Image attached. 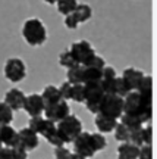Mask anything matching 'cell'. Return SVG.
I'll use <instances>...</instances> for the list:
<instances>
[{
  "instance_id": "obj_1",
  "label": "cell",
  "mask_w": 157,
  "mask_h": 159,
  "mask_svg": "<svg viewBox=\"0 0 157 159\" xmlns=\"http://www.w3.org/2000/svg\"><path fill=\"white\" fill-rule=\"evenodd\" d=\"M124 114L140 118L142 124L150 122L153 118V100L141 97L138 91H131L124 97Z\"/></svg>"
},
{
  "instance_id": "obj_2",
  "label": "cell",
  "mask_w": 157,
  "mask_h": 159,
  "mask_svg": "<svg viewBox=\"0 0 157 159\" xmlns=\"http://www.w3.org/2000/svg\"><path fill=\"white\" fill-rule=\"evenodd\" d=\"M22 35H24V40L29 46L37 47V46H41L46 43V40H47V30H46L41 19L31 18V19H27L24 22Z\"/></svg>"
},
{
  "instance_id": "obj_3",
  "label": "cell",
  "mask_w": 157,
  "mask_h": 159,
  "mask_svg": "<svg viewBox=\"0 0 157 159\" xmlns=\"http://www.w3.org/2000/svg\"><path fill=\"white\" fill-rule=\"evenodd\" d=\"M56 130H57V134L62 139L63 144L72 143L76 139V136L82 131V122H81V119L78 116L69 114L62 121L56 122Z\"/></svg>"
},
{
  "instance_id": "obj_4",
  "label": "cell",
  "mask_w": 157,
  "mask_h": 159,
  "mask_svg": "<svg viewBox=\"0 0 157 159\" xmlns=\"http://www.w3.org/2000/svg\"><path fill=\"white\" fill-rule=\"evenodd\" d=\"M98 114L118 119L124 114V97L116 94H104L98 106Z\"/></svg>"
},
{
  "instance_id": "obj_5",
  "label": "cell",
  "mask_w": 157,
  "mask_h": 159,
  "mask_svg": "<svg viewBox=\"0 0 157 159\" xmlns=\"http://www.w3.org/2000/svg\"><path fill=\"white\" fill-rule=\"evenodd\" d=\"M103 96H104V91L101 89L100 83L84 84V103L85 108L88 109L91 114H98V106H100Z\"/></svg>"
},
{
  "instance_id": "obj_6",
  "label": "cell",
  "mask_w": 157,
  "mask_h": 159,
  "mask_svg": "<svg viewBox=\"0 0 157 159\" xmlns=\"http://www.w3.org/2000/svg\"><path fill=\"white\" fill-rule=\"evenodd\" d=\"M5 77L11 83H21L27 77V66L22 59L11 57L5 63Z\"/></svg>"
},
{
  "instance_id": "obj_7",
  "label": "cell",
  "mask_w": 157,
  "mask_h": 159,
  "mask_svg": "<svg viewBox=\"0 0 157 159\" xmlns=\"http://www.w3.org/2000/svg\"><path fill=\"white\" fill-rule=\"evenodd\" d=\"M69 52L72 53L73 59H75L76 63H79V65H87V63L95 56V52H94V49H93V46H91L87 40H81V41L72 43Z\"/></svg>"
},
{
  "instance_id": "obj_8",
  "label": "cell",
  "mask_w": 157,
  "mask_h": 159,
  "mask_svg": "<svg viewBox=\"0 0 157 159\" xmlns=\"http://www.w3.org/2000/svg\"><path fill=\"white\" fill-rule=\"evenodd\" d=\"M73 144V150L75 153L81 155L84 158H93L97 150L94 148V143H93V137H91V133H85V131H81L76 139L72 142Z\"/></svg>"
},
{
  "instance_id": "obj_9",
  "label": "cell",
  "mask_w": 157,
  "mask_h": 159,
  "mask_svg": "<svg viewBox=\"0 0 157 159\" xmlns=\"http://www.w3.org/2000/svg\"><path fill=\"white\" fill-rule=\"evenodd\" d=\"M43 114H44L46 119H49V121L56 124V122L62 121L65 116H68V115L71 114V108H69L66 100H59V102L53 103V105L46 106Z\"/></svg>"
},
{
  "instance_id": "obj_10",
  "label": "cell",
  "mask_w": 157,
  "mask_h": 159,
  "mask_svg": "<svg viewBox=\"0 0 157 159\" xmlns=\"http://www.w3.org/2000/svg\"><path fill=\"white\" fill-rule=\"evenodd\" d=\"M22 109L29 116H38V115H41L43 111H44V102L41 99V94L33 93L29 96H25V102H24Z\"/></svg>"
},
{
  "instance_id": "obj_11",
  "label": "cell",
  "mask_w": 157,
  "mask_h": 159,
  "mask_svg": "<svg viewBox=\"0 0 157 159\" xmlns=\"http://www.w3.org/2000/svg\"><path fill=\"white\" fill-rule=\"evenodd\" d=\"M38 143H40L38 134H35L31 128L25 127V128H22L21 131H18V143L16 144H21V146L25 148L28 152H31V150L38 148Z\"/></svg>"
},
{
  "instance_id": "obj_12",
  "label": "cell",
  "mask_w": 157,
  "mask_h": 159,
  "mask_svg": "<svg viewBox=\"0 0 157 159\" xmlns=\"http://www.w3.org/2000/svg\"><path fill=\"white\" fill-rule=\"evenodd\" d=\"M3 102L12 109V111H21L24 108V102H25V93L19 89H11L5 94V100Z\"/></svg>"
},
{
  "instance_id": "obj_13",
  "label": "cell",
  "mask_w": 157,
  "mask_h": 159,
  "mask_svg": "<svg viewBox=\"0 0 157 159\" xmlns=\"http://www.w3.org/2000/svg\"><path fill=\"white\" fill-rule=\"evenodd\" d=\"M144 72L140 71V69H135V68H126L122 74V78L125 80V83L128 84V87L131 89V91H135L138 89L140 83L144 78Z\"/></svg>"
},
{
  "instance_id": "obj_14",
  "label": "cell",
  "mask_w": 157,
  "mask_h": 159,
  "mask_svg": "<svg viewBox=\"0 0 157 159\" xmlns=\"http://www.w3.org/2000/svg\"><path fill=\"white\" fill-rule=\"evenodd\" d=\"M0 142L5 148H13L18 143V131L12 125L0 127Z\"/></svg>"
},
{
  "instance_id": "obj_15",
  "label": "cell",
  "mask_w": 157,
  "mask_h": 159,
  "mask_svg": "<svg viewBox=\"0 0 157 159\" xmlns=\"http://www.w3.org/2000/svg\"><path fill=\"white\" fill-rule=\"evenodd\" d=\"M97 130L100 133H112L115 130V127L118 124V119H113L109 118L106 115H101V114H95V121H94Z\"/></svg>"
},
{
  "instance_id": "obj_16",
  "label": "cell",
  "mask_w": 157,
  "mask_h": 159,
  "mask_svg": "<svg viewBox=\"0 0 157 159\" xmlns=\"http://www.w3.org/2000/svg\"><path fill=\"white\" fill-rule=\"evenodd\" d=\"M140 148L132 143L125 142L118 148V159H137Z\"/></svg>"
},
{
  "instance_id": "obj_17",
  "label": "cell",
  "mask_w": 157,
  "mask_h": 159,
  "mask_svg": "<svg viewBox=\"0 0 157 159\" xmlns=\"http://www.w3.org/2000/svg\"><path fill=\"white\" fill-rule=\"evenodd\" d=\"M41 99L44 102V108L49 106V105H53V103L59 102V100H63L60 97V93H59V89L56 85H47L43 93H41Z\"/></svg>"
},
{
  "instance_id": "obj_18",
  "label": "cell",
  "mask_w": 157,
  "mask_h": 159,
  "mask_svg": "<svg viewBox=\"0 0 157 159\" xmlns=\"http://www.w3.org/2000/svg\"><path fill=\"white\" fill-rule=\"evenodd\" d=\"M135 91H138V94L144 99L153 100V77L151 75H144L142 81L140 83L138 89Z\"/></svg>"
},
{
  "instance_id": "obj_19",
  "label": "cell",
  "mask_w": 157,
  "mask_h": 159,
  "mask_svg": "<svg viewBox=\"0 0 157 159\" xmlns=\"http://www.w3.org/2000/svg\"><path fill=\"white\" fill-rule=\"evenodd\" d=\"M82 66H84V65H82ZM101 71H103V69L94 68V66H84V71H82V84L100 83L101 81Z\"/></svg>"
},
{
  "instance_id": "obj_20",
  "label": "cell",
  "mask_w": 157,
  "mask_h": 159,
  "mask_svg": "<svg viewBox=\"0 0 157 159\" xmlns=\"http://www.w3.org/2000/svg\"><path fill=\"white\" fill-rule=\"evenodd\" d=\"M82 71H84V66L79 65V63H76L72 68H69L66 74V81L71 84H82Z\"/></svg>"
},
{
  "instance_id": "obj_21",
  "label": "cell",
  "mask_w": 157,
  "mask_h": 159,
  "mask_svg": "<svg viewBox=\"0 0 157 159\" xmlns=\"http://www.w3.org/2000/svg\"><path fill=\"white\" fill-rule=\"evenodd\" d=\"M73 13H75V16L78 18L79 24H82V22H87V21L91 19V16H93V9H91V6L81 3V5H76Z\"/></svg>"
},
{
  "instance_id": "obj_22",
  "label": "cell",
  "mask_w": 157,
  "mask_h": 159,
  "mask_svg": "<svg viewBox=\"0 0 157 159\" xmlns=\"http://www.w3.org/2000/svg\"><path fill=\"white\" fill-rule=\"evenodd\" d=\"M12 119H13V111L5 102H0V127L11 125Z\"/></svg>"
},
{
  "instance_id": "obj_23",
  "label": "cell",
  "mask_w": 157,
  "mask_h": 159,
  "mask_svg": "<svg viewBox=\"0 0 157 159\" xmlns=\"http://www.w3.org/2000/svg\"><path fill=\"white\" fill-rule=\"evenodd\" d=\"M56 5H57V11L60 12L62 15H68V13L75 11L78 2L76 0H56Z\"/></svg>"
},
{
  "instance_id": "obj_24",
  "label": "cell",
  "mask_w": 157,
  "mask_h": 159,
  "mask_svg": "<svg viewBox=\"0 0 157 159\" xmlns=\"http://www.w3.org/2000/svg\"><path fill=\"white\" fill-rule=\"evenodd\" d=\"M113 131H115V137H116L118 142H120V143L129 142V128L125 127L122 122H118Z\"/></svg>"
},
{
  "instance_id": "obj_25",
  "label": "cell",
  "mask_w": 157,
  "mask_h": 159,
  "mask_svg": "<svg viewBox=\"0 0 157 159\" xmlns=\"http://www.w3.org/2000/svg\"><path fill=\"white\" fill-rule=\"evenodd\" d=\"M44 124H46V118H43L41 115H38V116H31L28 128H31L35 134H38L40 136V133H41L43 128H44Z\"/></svg>"
},
{
  "instance_id": "obj_26",
  "label": "cell",
  "mask_w": 157,
  "mask_h": 159,
  "mask_svg": "<svg viewBox=\"0 0 157 159\" xmlns=\"http://www.w3.org/2000/svg\"><path fill=\"white\" fill-rule=\"evenodd\" d=\"M128 93H131V89L128 84L125 83V80L122 77H116V83H115V94L120 97H125Z\"/></svg>"
},
{
  "instance_id": "obj_27",
  "label": "cell",
  "mask_w": 157,
  "mask_h": 159,
  "mask_svg": "<svg viewBox=\"0 0 157 159\" xmlns=\"http://www.w3.org/2000/svg\"><path fill=\"white\" fill-rule=\"evenodd\" d=\"M129 143H132L138 148L144 146V143H142V127H137V128L129 130Z\"/></svg>"
},
{
  "instance_id": "obj_28",
  "label": "cell",
  "mask_w": 157,
  "mask_h": 159,
  "mask_svg": "<svg viewBox=\"0 0 157 159\" xmlns=\"http://www.w3.org/2000/svg\"><path fill=\"white\" fill-rule=\"evenodd\" d=\"M120 122H122L125 127H128L129 130L137 128V127H142V125H144L140 118H137V116H131V115H125V114H122V116H120Z\"/></svg>"
},
{
  "instance_id": "obj_29",
  "label": "cell",
  "mask_w": 157,
  "mask_h": 159,
  "mask_svg": "<svg viewBox=\"0 0 157 159\" xmlns=\"http://www.w3.org/2000/svg\"><path fill=\"white\" fill-rule=\"evenodd\" d=\"M59 63H60V66H63V68H72V66H75L76 65V61L73 59L72 53L69 50H65L60 53V56H59Z\"/></svg>"
},
{
  "instance_id": "obj_30",
  "label": "cell",
  "mask_w": 157,
  "mask_h": 159,
  "mask_svg": "<svg viewBox=\"0 0 157 159\" xmlns=\"http://www.w3.org/2000/svg\"><path fill=\"white\" fill-rule=\"evenodd\" d=\"M71 100L76 103H84V84H72Z\"/></svg>"
},
{
  "instance_id": "obj_31",
  "label": "cell",
  "mask_w": 157,
  "mask_h": 159,
  "mask_svg": "<svg viewBox=\"0 0 157 159\" xmlns=\"http://www.w3.org/2000/svg\"><path fill=\"white\" fill-rule=\"evenodd\" d=\"M91 137H93V143H94V148L97 152L106 149L107 142H106V137L103 134H100V133H91Z\"/></svg>"
},
{
  "instance_id": "obj_32",
  "label": "cell",
  "mask_w": 157,
  "mask_h": 159,
  "mask_svg": "<svg viewBox=\"0 0 157 159\" xmlns=\"http://www.w3.org/2000/svg\"><path fill=\"white\" fill-rule=\"evenodd\" d=\"M59 89V93H60V97H62L63 100H71V94H72V84L71 83H68V81H65V83H62L60 84V87H57Z\"/></svg>"
},
{
  "instance_id": "obj_33",
  "label": "cell",
  "mask_w": 157,
  "mask_h": 159,
  "mask_svg": "<svg viewBox=\"0 0 157 159\" xmlns=\"http://www.w3.org/2000/svg\"><path fill=\"white\" fill-rule=\"evenodd\" d=\"M142 143L144 146H151L153 144V127L148 124L147 127H142Z\"/></svg>"
},
{
  "instance_id": "obj_34",
  "label": "cell",
  "mask_w": 157,
  "mask_h": 159,
  "mask_svg": "<svg viewBox=\"0 0 157 159\" xmlns=\"http://www.w3.org/2000/svg\"><path fill=\"white\" fill-rule=\"evenodd\" d=\"M79 25V21L78 18L75 16V13L73 12H71V13H68V15H65V27L69 30H76Z\"/></svg>"
},
{
  "instance_id": "obj_35",
  "label": "cell",
  "mask_w": 157,
  "mask_h": 159,
  "mask_svg": "<svg viewBox=\"0 0 157 159\" xmlns=\"http://www.w3.org/2000/svg\"><path fill=\"white\" fill-rule=\"evenodd\" d=\"M12 149V155H13V159H27L28 156V150L25 148H22L21 144H15Z\"/></svg>"
},
{
  "instance_id": "obj_36",
  "label": "cell",
  "mask_w": 157,
  "mask_h": 159,
  "mask_svg": "<svg viewBox=\"0 0 157 159\" xmlns=\"http://www.w3.org/2000/svg\"><path fill=\"white\" fill-rule=\"evenodd\" d=\"M71 155H72V152L68 148H65V144L55 149V158L56 159H69Z\"/></svg>"
},
{
  "instance_id": "obj_37",
  "label": "cell",
  "mask_w": 157,
  "mask_h": 159,
  "mask_svg": "<svg viewBox=\"0 0 157 159\" xmlns=\"http://www.w3.org/2000/svg\"><path fill=\"white\" fill-rule=\"evenodd\" d=\"M137 159H153V148L151 146H141Z\"/></svg>"
},
{
  "instance_id": "obj_38",
  "label": "cell",
  "mask_w": 157,
  "mask_h": 159,
  "mask_svg": "<svg viewBox=\"0 0 157 159\" xmlns=\"http://www.w3.org/2000/svg\"><path fill=\"white\" fill-rule=\"evenodd\" d=\"M84 66H94V68H98V69H103L104 66H106V62H104V59L101 56H98V55H95L93 59H91L90 62L87 63V65H84Z\"/></svg>"
},
{
  "instance_id": "obj_39",
  "label": "cell",
  "mask_w": 157,
  "mask_h": 159,
  "mask_svg": "<svg viewBox=\"0 0 157 159\" xmlns=\"http://www.w3.org/2000/svg\"><path fill=\"white\" fill-rule=\"evenodd\" d=\"M115 77H118L115 68H112V66H104L103 68V71H101V80H110V78H115Z\"/></svg>"
},
{
  "instance_id": "obj_40",
  "label": "cell",
  "mask_w": 157,
  "mask_h": 159,
  "mask_svg": "<svg viewBox=\"0 0 157 159\" xmlns=\"http://www.w3.org/2000/svg\"><path fill=\"white\" fill-rule=\"evenodd\" d=\"M0 159H13L11 148H0Z\"/></svg>"
},
{
  "instance_id": "obj_41",
  "label": "cell",
  "mask_w": 157,
  "mask_h": 159,
  "mask_svg": "<svg viewBox=\"0 0 157 159\" xmlns=\"http://www.w3.org/2000/svg\"><path fill=\"white\" fill-rule=\"evenodd\" d=\"M69 159H87V158H84V156H81V155H78V153H72Z\"/></svg>"
},
{
  "instance_id": "obj_42",
  "label": "cell",
  "mask_w": 157,
  "mask_h": 159,
  "mask_svg": "<svg viewBox=\"0 0 157 159\" xmlns=\"http://www.w3.org/2000/svg\"><path fill=\"white\" fill-rule=\"evenodd\" d=\"M46 3H49V5H53V3H56V0H44Z\"/></svg>"
},
{
  "instance_id": "obj_43",
  "label": "cell",
  "mask_w": 157,
  "mask_h": 159,
  "mask_svg": "<svg viewBox=\"0 0 157 159\" xmlns=\"http://www.w3.org/2000/svg\"><path fill=\"white\" fill-rule=\"evenodd\" d=\"M0 148H3V144H2V142H0Z\"/></svg>"
}]
</instances>
